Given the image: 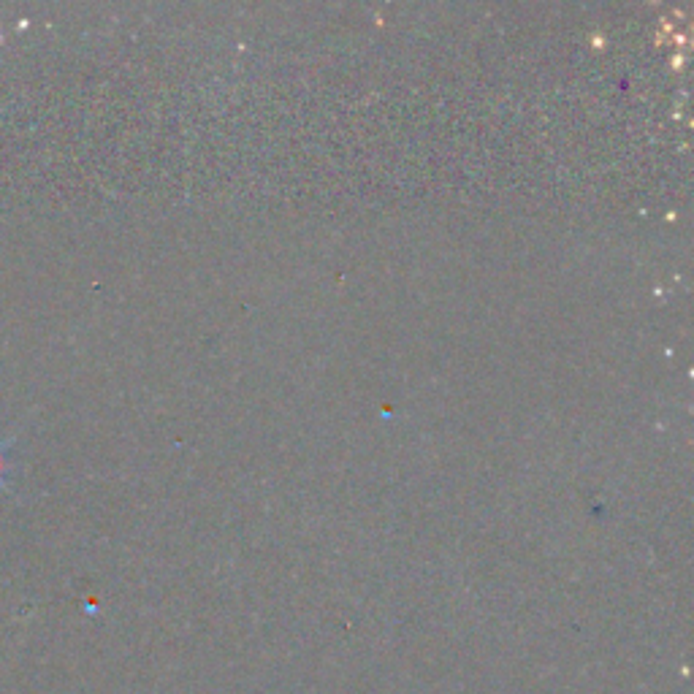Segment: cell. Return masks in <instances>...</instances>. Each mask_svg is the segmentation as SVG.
Segmentation results:
<instances>
[{
    "instance_id": "obj_1",
    "label": "cell",
    "mask_w": 694,
    "mask_h": 694,
    "mask_svg": "<svg viewBox=\"0 0 694 694\" xmlns=\"http://www.w3.org/2000/svg\"><path fill=\"white\" fill-rule=\"evenodd\" d=\"M9 451H11V440L0 442V488L9 483V469H11Z\"/></svg>"
}]
</instances>
